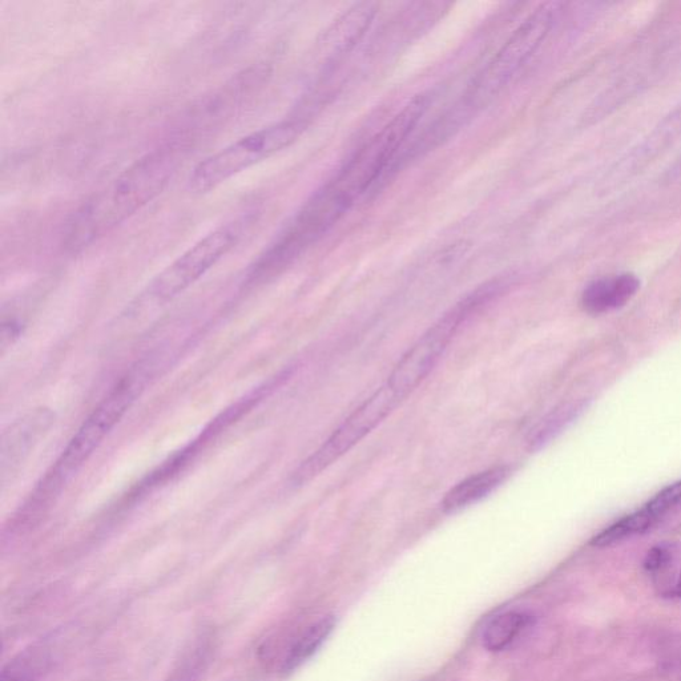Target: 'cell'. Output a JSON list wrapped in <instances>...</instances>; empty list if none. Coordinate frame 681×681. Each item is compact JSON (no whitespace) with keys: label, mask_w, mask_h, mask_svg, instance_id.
<instances>
[{"label":"cell","mask_w":681,"mask_h":681,"mask_svg":"<svg viewBox=\"0 0 681 681\" xmlns=\"http://www.w3.org/2000/svg\"><path fill=\"white\" fill-rule=\"evenodd\" d=\"M185 151L187 144L180 137L168 141L141 156L84 201L64 229L66 251H84L152 203L171 183L183 163Z\"/></svg>","instance_id":"obj_1"},{"label":"cell","mask_w":681,"mask_h":681,"mask_svg":"<svg viewBox=\"0 0 681 681\" xmlns=\"http://www.w3.org/2000/svg\"><path fill=\"white\" fill-rule=\"evenodd\" d=\"M151 370V364L137 365V368L123 377L108 393V396L88 415L58 461L36 487L35 493L31 495L30 502L23 510L26 514L24 518L32 517V513H38L46 507L78 473L80 467L102 445L104 438L111 433L131 408L136 397L143 392L151 378Z\"/></svg>","instance_id":"obj_2"},{"label":"cell","mask_w":681,"mask_h":681,"mask_svg":"<svg viewBox=\"0 0 681 681\" xmlns=\"http://www.w3.org/2000/svg\"><path fill=\"white\" fill-rule=\"evenodd\" d=\"M256 220V212H247L209 232L157 274L127 306L123 317L137 320L167 305L233 251L251 231Z\"/></svg>","instance_id":"obj_3"},{"label":"cell","mask_w":681,"mask_h":681,"mask_svg":"<svg viewBox=\"0 0 681 681\" xmlns=\"http://www.w3.org/2000/svg\"><path fill=\"white\" fill-rule=\"evenodd\" d=\"M306 126L304 119H286L233 141L193 168L189 189L195 195L215 191L232 177L289 148L304 134Z\"/></svg>","instance_id":"obj_4"},{"label":"cell","mask_w":681,"mask_h":681,"mask_svg":"<svg viewBox=\"0 0 681 681\" xmlns=\"http://www.w3.org/2000/svg\"><path fill=\"white\" fill-rule=\"evenodd\" d=\"M558 3H545L506 40L481 74L474 79L457 111L463 119L490 103L521 71L554 26Z\"/></svg>","instance_id":"obj_5"},{"label":"cell","mask_w":681,"mask_h":681,"mask_svg":"<svg viewBox=\"0 0 681 681\" xmlns=\"http://www.w3.org/2000/svg\"><path fill=\"white\" fill-rule=\"evenodd\" d=\"M505 285L501 281L490 282L481 286L463 298L454 308H451L445 316L439 318L429 330L419 337L413 346L402 356L400 362L390 373L386 384L397 394L401 400L409 397L419 385L429 376L431 370L437 366L443 353L453 341L455 334L461 328L463 322L474 313L497 297Z\"/></svg>","instance_id":"obj_6"},{"label":"cell","mask_w":681,"mask_h":681,"mask_svg":"<svg viewBox=\"0 0 681 681\" xmlns=\"http://www.w3.org/2000/svg\"><path fill=\"white\" fill-rule=\"evenodd\" d=\"M402 401L404 400H401L388 384L382 385L353 410L332 435L294 470L290 483L298 487L313 481L322 471L344 457L366 435L381 425Z\"/></svg>","instance_id":"obj_7"},{"label":"cell","mask_w":681,"mask_h":681,"mask_svg":"<svg viewBox=\"0 0 681 681\" xmlns=\"http://www.w3.org/2000/svg\"><path fill=\"white\" fill-rule=\"evenodd\" d=\"M54 422V411L39 408L23 415L4 431L2 446H0V463H2L0 471H2L3 482L6 481L8 475L14 474L19 469L24 459L50 430Z\"/></svg>","instance_id":"obj_8"},{"label":"cell","mask_w":681,"mask_h":681,"mask_svg":"<svg viewBox=\"0 0 681 681\" xmlns=\"http://www.w3.org/2000/svg\"><path fill=\"white\" fill-rule=\"evenodd\" d=\"M376 14V4L362 2L354 4L333 22L321 42V54L325 56V62H333L352 51L369 30Z\"/></svg>","instance_id":"obj_9"},{"label":"cell","mask_w":681,"mask_h":681,"mask_svg":"<svg viewBox=\"0 0 681 681\" xmlns=\"http://www.w3.org/2000/svg\"><path fill=\"white\" fill-rule=\"evenodd\" d=\"M640 288L639 278L631 273L604 277L591 282L582 294V306L587 313L603 314L622 308Z\"/></svg>","instance_id":"obj_10"},{"label":"cell","mask_w":681,"mask_h":681,"mask_svg":"<svg viewBox=\"0 0 681 681\" xmlns=\"http://www.w3.org/2000/svg\"><path fill=\"white\" fill-rule=\"evenodd\" d=\"M510 474L509 466H497L470 475L446 494L442 501L443 511L446 514H453L475 505L497 490L510 477Z\"/></svg>","instance_id":"obj_11"},{"label":"cell","mask_w":681,"mask_h":681,"mask_svg":"<svg viewBox=\"0 0 681 681\" xmlns=\"http://www.w3.org/2000/svg\"><path fill=\"white\" fill-rule=\"evenodd\" d=\"M54 651L48 644H36L20 652L3 667L0 681H39L54 664Z\"/></svg>","instance_id":"obj_12"},{"label":"cell","mask_w":681,"mask_h":681,"mask_svg":"<svg viewBox=\"0 0 681 681\" xmlns=\"http://www.w3.org/2000/svg\"><path fill=\"white\" fill-rule=\"evenodd\" d=\"M533 622V616L527 612H503L487 624L483 632V646L491 652L506 650Z\"/></svg>","instance_id":"obj_13"},{"label":"cell","mask_w":681,"mask_h":681,"mask_svg":"<svg viewBox=\"0 0 681 681\" xmlns=\"http://www.w3.org/2000/svg\"><path fill=\"white\" fill-rule=\"evenodd\" d=\"M334 624H336V620L333 616H326V618H322L306 628L290 647L288 655L285 656L281 667L282 672L290 674V672L297 670L301 664H304L328 639L330 632L333 631Z\"/></svg>","instance_id":"obj_14"},{"label":"cell","mask_w":681,"mask_h":681,"mask_svg":"<svg viewBox=\"0 0 681 681\" xmlns=\"http://www.w3.org/2000/svg\"><path fill=\"white\" fill-rule=\"evenodd\" d=\"M656 522L658 521L652 517L650 511L643 507L636 513L627 515L614 525L607 527L602 533L595 535L590 545L599 548L615 545V543L622 542L632 535L646 533Z\"/></svg>","instance_id":"obj_15"},{"label":"cell","mask_w":681,"mask_h":681,"mask_svg":"<svg viewBox=\"0 0 681 681\" xmlns=\"http://www.w3.org/2000/svg\"><path fill=\"white\" fill-rule=\"evenodd\" d=\"M212 656V640L203 636L187 651L165 681H200Z\"/></svg>","instance_id":"obj_16"},{"label":"cell","mask_w":681,"mask_h":681,"mask_svg":"<svg viewBox=\"0 0 681 681\" xmlns=\"http://www.w3.org/2000/svg\"><path fill=\"white\" fill-rule=\"evenodd\" d=\"M580 408L576 405H566L562 408L552 411L547 418L543 419L541 425L535 429L533 437H531L530 445L533 449H541L546 443L550 442L552 438L560 433L572 421L576 418V414Z\"/></svg>","instance_id":"obj_17"},{"label":"cell","mask_w":681,"mask_h":681,"mask_svg":"<svg viewBox=\"0 0 681 681\" xmlns=\"http://www.w3.org/2000/svg\"><path fill=\"white\" fill-rule=\"evenodd\" d=\"M681 503V481L672 483V485L664 487L659 491L650 502L647 503L646 509L650 511L652 517L659 521L664 515L674 510L676 506Z\"/></svg>","instance_id":"obj_18"},{"label":"cell","mask_w":681,"mask_h":681,"mask_svg":"<svg viewBox=\"0 0 681 681\" xmlns=\"http://www.w3.org/2000/svg\"><path fill=\"white\" fill-rule=\"evenodd\" d=\"M672 552L670 548L666 546H655L652 547L644 559V568L650 572H656L663 570L664 567L668 566L671 562Z\"/></svg>","instance_id":"obj_19"},{"label":"cell","mask_w":681,"mask_h":681,"mask_svg":"<svg viewBox=\"0 0 681 681\" xmlns=\"http://www.w3.org/2000/svg\"><path fill=\"white\" fill-rule=\"evenodd\" d=\"M674 594L676 596H678V598L681 599V575H680L678 586H676V588H675Z\"/></svg>","instance_id":"obj_20"}]
</instances>
